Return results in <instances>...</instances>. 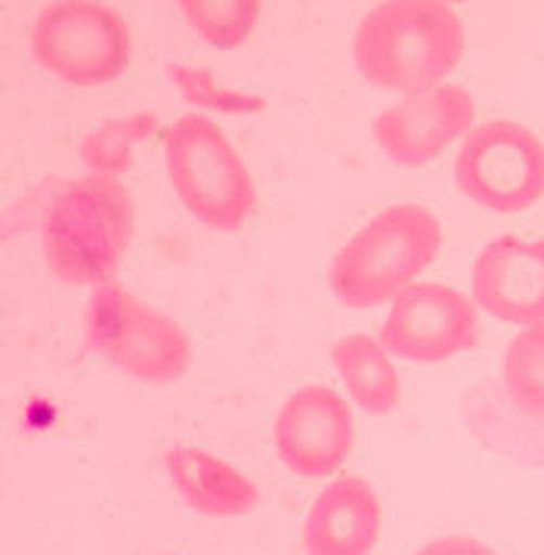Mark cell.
<instances>
[{
    "mask_svg": "<svg viewBox=\"0 0 544 555\" xmlns=\"http://www.w3.org/2000/svg\"><path fill=\"white\" fill-rule=\"evenodd\" d=\"M461 16L443 0H390L368 10L353 35V62L383 93H423L445 83L464 56Z\"/></svg>",
    "mask_w": 544,
    "mask_h": 555,
    "instance_id": "obj_1",
    "label": "cell"
},
{
    "mask_svg": "<svg viewBox=\"0 0 544 555\" xmlns=\"http://www.w3.org/2000/svg\"><path fill=\"white\" fill-rule=\"evenodd\" d=\"M134 235V201L118 179H65L43 207L41 244L47 269L72 287L115 281Z\"/></svg>",
    "mask_w": 544,
    "mask_h": 555,
    "instance_id": "obj_2",
    "label": "cell"
},
{
    "mask_svg": "<svg viewBox=\"0 0 544 555\" xmlns=\"http://www.w3.org/2000/svg\"><path fill=\"white\" fill-rule=\"evenodd\" d=\"M443 222L421 204H393L371 217L328 266V287L346 309L393 302L437 259Z\"/></svg>",
    "mask_w": 544,
    "mask_h": 555,
    "instance_id": "obj_3",
    "label": "cell"
},
{
    "mask_svg": "<svg viewBox=\"0 0 544 555\" xmlns=\"http://www.w3.org/2000/svg\"><path fill=\"white\" fill-rule=\"evenodd\" d=\"M164 167L180 204L202 225L236 235L257 210V189L217 120L182 115L164 137Z\"/></svg>",
    "mask_w": 544,
    "mask_h": 555,
    "instance_id": "obj_4",
    "label": "cell"
},
{
    "mask_svg": "<svg viewBox=\"0 0 544 555\" xmlns=\"http://www.w3.org/2000/svg\"><path fill=\"white\" fill-rule=\"evenodd\" d=\"M84 337L90 352L149 386H170L192 367V343L180 321L115 281L87 299Z\"/></svg>",
    "mask_w": 544,
    "mask_h": 555,
    "instance_id": "obj_5",
    "label": "cell"
},
{
    "mask_svg": "<svg viewBox=\"0 0 544 555\" xmlns=\"http://www.w3.org/2000/svg\"><path fill=\"white\" fill-rule=\"evenodd\" d=\"M31 53L72 87H105L130 68L134 38L122 13L105 3L56 0L31 25Z\"/></svg>",
    "mask_w": 544,
    "mask_h": 555,
    "instance_id": "obj_6",
    "label": "cell"
},
{
    "mask_svg": "<svg viewBox=\"0 0 544 555\" xmlns=\"http://www.w3.org/2000/svg\"><path fill=\"white\" fill-rule=\"evenodd\" d=\"M455 182L492 214H523L544 198V142L517 120L480 124L455 155Z\"/></svg>",
    "mask_w": 544,
    "mask_h": 555,
    "instance_id": "obj_7",
    "label": "cell"
},
{
    "mask_svg": "<svg viewBox=\"0 0 544 555\" xmlns=\"http://www.w3.org/2000/svg\"><path fill=\"white\" fill-rule=\"evenodd\" d=\"M480 339L477 302L440 281H421L390 302L381 324L387 352L412 364H443Z\"/></svg>",
    "mask_w": 544,
    "mask_h": 555,
    "instance_id": "obj_8",
    "label": "cell"
},
{
    "mask_svg": "<svg viewBox=\"0 0 544 555\" xmlns=\"http://www.w3.org/2000/svg\"><path fill=\"white\" fill-rule=\"evenodd\" d=\"M276 451L288 473L306 481L334 476L346 463L356 423L346 398L322 383H309L284 398L273 426Z\"/></svg>",
    "mask_w": 544,
    "mask_h": 555,
    "instance_id": "obj_9",
    "label": "cell"
},
{
    "mask_svg": "<svg viewBox=\"0 0 544 555\" xmlns=\"http://www.w3.org/2000/svg\"><path fill=\"white\" fill-rule=\"evenodd\" d=\"M477 100L458 83L403 96L375 120V139L396 167H423L473 133Z\"/></svg>",
    "mask_w": 544,
    "mask_h": 555,
    "instance_id": "obj_10",
    "label": "cell"
},
{
    "mask_svg": "<svg viewBox=\"0 0 544 555\" xmlns=\"http://www.w3.org/2000/svg\"><path fill=\"white\" fill-rule=\"evenodd\" d=\"M470 294L477 309L517 327L544 321V238L498 235L473 259Z\"/></svg>",
    "mask_w": 544,
    "mask_h": 555,
    "instance_id": "obj_11",
    "label": "cell"
},
{
    "mask_svg": "<svg viewBox=\"0 0 544 555\" xmlns=\"http://www.w3.org/2000/svg\"><path fill=\"white\" fill-rule=\"evenodd\" d=\"M383 525L381 496L363 476L334 478L303 518L306 555H371Z\"/></svg>",
    "mask_w": 544,
    "mask_h": 555,
    "instance_id": "obj_12",
    "label": "cell"
},
{
    "mask_svg": "<svg viewBox=\"0 0 544 555\" xmlns=\"http://www.w3.org/2000/svg\"><path fill=\"white\" fill-rule=\"evenodd\" d=\"M164 473L182 503L199 516L239 518L261 503V491L251 478L202 448H170L164 454Z\"/></svg>",
    "mask_w": 544,
    "mask_h": 555,
    "instance_id": "obj_13",
    "label": "cell"
},
{
    "mask_svg": "<svg viewBox=\"0 0 544 555\" xmlns=\"http://www.w3.org/2000/svg\"><path fill=\"white\" fill-rule=\"evenodd\" d=\"M464 423L483 448L510 463L535 466L544 460V423L526 416L495 379H480L464 396Z\"/></svg>",
    "mask_w": 544,
    "mask_h": 555,
    "instance_id": "obj_14",
    "label": "cell"
},
{
    "mask_svg": "<svg viewBox=\"0 0 544 555\" xmlns=\"http://www.w3.org/2000/svg\"><path fill=\"white\" fill-rule=\"evenodd\" d=\"M331 361L353 404L371 416L393 414L403 401V383L381 337L346 334L331 346Z\"/></svg>",
    "mask_w": 544,
    "mask_h": 555,
    "instance_id": "obj_15",
    "label": "cell"
},
{
    "mask_svg": "<svg viewBox=\"0 0 544 555\" xmlns=\"http://www.w3.org/2000/svg\"><path fill=\"white\" fill-rule=\"evenodd\" d=\"M155 130H159L155 112H134L127 118L105 120L90 133H84L78 142V158L93 177L122 179L134 164L137 145L146 142Z\"/></svg>",
    "mask_w": 544,
    "mask_h": 555,
    "instance_id": "obj_16",
    "label": "cell"
},
{
    "mask_svg": "<svg viewBox=\"0 0 544 555\" xmlns=\"http://www.w3.org/2000/svg\"><path fill=\"white\" fill-rule=\"evenodd\" d=\"M502 386L526 416L544 423V321L510 337L502 358Z\"/></svg>",
    "mask_w": 544,
    "mask_h": 555,
    "instance_id": "obj_17",
    "label": "cell"
},
{
    "mask_svg": "<svg viewBox=\"0 0 544 555\" xmlns=\"http://www.w3.org/2000/svg\"><path fill=\"white\" fill-rule=\"evenodd\" d=\"M189 28L214 50H232L251 38L261 20L257 0H182Z\"/></svg>",
    "mask_w": 544,
    "mask_h": 555,
    "instance_id": "obj_18",
    "label": "cell"
},
{
    "mask_svg": "<svg viewBox=\"0 0 544 555\" xmlns=\"http://www.w3.org/2000/svg\"><path fill=\"white\" fill-rule=\"evenodd\" d=\"M167 78L177 83L180 96L195 112H223V115H257L266 108L263 96L254 93H242L232 87H223L220 80L214 78L207 68H195V65H182V62H170L167 65Z\"/></svg>",
    "mask_w": 544,
    "mask_h": 555,
    "instance_id": "obj_19",
    "label": "cell"
},
{
    "mask_svg": "<svg viewBox=\"0 0 544 555\" xmlns=\"http://www.w3.org/2000/svg\"><path fill=\"white\" fill-rule=\"evenodd\" d=\"M415 555H498L489 543L477 540V537H464V534H445L423 543L421 550Z\"/></svg>",
    "mask_w": 544,
    "mask_h": 555,
    "instance_id": "obj_20",
    "label": "cell"
},
{
    "mask_svg": "<svg viewBox=\"0 0 544 555\" xmlns=\"http://www.w3.org/2000/svg\"><path fill=\"white\" fill-rule=\"evenodd\" d=\"M159 555H170V553H159Z\"/></svg>",
    "mask_w": 544,
    "mask_h": 555,
    "instance_id": "obj_21",
    "label": "cell"
}]
</instances>
